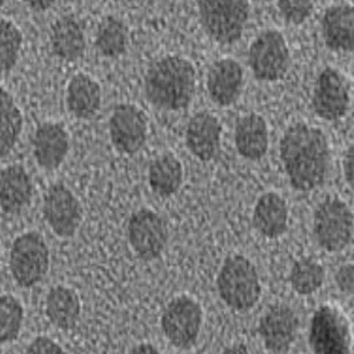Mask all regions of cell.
Here are the masks:
<instances>
[{"label": "cell", "instance_id": "cell-6", "mask_svg": "<svg viewBox=\"0 0 354 354\" xmlns=\"http://www.w3.org/2000/svg\"><path fill=\"white\" fill-rule=\"evenodd\" d=\"M313 232L322 250L328 253L345 250L353 238V213L350 207L340 198H325L314 210Z\"/></svg>", "mask_w": 354, "mask_h": 354}, {"label": "cell", "instance_id": "cell-10", "mask_svg": "<svg viewBox=\"0 0 354 354\" xmlns=\"http://www.w3.org/2000/svg\"><path fill=\"white\" fill-rule=\"evenodd\" d=\"M128 241L137 258L153 261L161 257L168 242L165 220L148 208L131 214L127 225Z\"/></svg>", "mask_w": 354, "mask_h": 354}, {"label": "cell", "instance_id": "cell-17", "mask_svg": "<svg viewBox=\"0 0 354 354\" xmlns=\"http://www.w3.org/2000/svg\"><path fill=\"white\" fill-rule=\"evenodd\" d=\"M33 156L45 170H56L64 162L70 149V136L64 124L44 122L38 125L32 140Z\"/></svg>", "mask_w": 354, "mask_h": 354}, {"label": "cell", "instance_id": "cell-2", "mask_svg": "<svg viewBox=\"0 0 354 354\" xmlns=\"http://www.w3.org/2000/svg\"><path fill=\"white\" fill-rule=\"evenodd\" d=\"M195 88L196 70L183 57H163L153 62L145 73V98L157 109H187L193 101Z\"/></svg>", "mask_w": 354, "mask_h": 354}, {"label": "cell", "instance_id": "cell-35", "mask_svg": "<svg viewBox=\"0 0 354 354\" xmlns=\"http://www.w3.org/2000/svg\"><path fill=\"white\" fill-rule=\"evenodd\" d=\"M129 353L158 354L160 353V351L157 350L156 347L151 345V344H148V342H142V344L135 345L131 350H129Z\"/></svg>", "mask_w": 354, "mask_h": 354}, {"label": "cell", "instance_id": "cell-31", "mask_svg": "<svg viewBox=\"0 0 354 354\" xmlns=\"http://www.w3.org/2000/svg\"><path fill=\"white\" fill-rule=\"evenodd\" d=\"M279 10L287 23L300 25L313 12L314 3L310 0H279Z\"/></svg>", "mask_w": 354, "mask_h": 354}, {"label": "cell", "instance_id": "cell-13", "mask_svg": "<svg viewBox=\"0 0 354 354\" xmlns=\"http://www.w3.org/2000/svg\"><path fill=\"white\" fill-rule=\"evenodd\" d=\"M312 106L314 113L325 121H338L350 106V93L345 78L332 68L319 73L314 85Z\"/></svg>", "mask_w": 354, "mask_h": 354}, {"label": "cell", "instance_id": "cell-14", "mask_svg": "<svg viewBox=\"0 0 354 354\" xmlns=\"http://www.w3.org/2000/svg\"><path fill=\"white\" fill-rule=\"evenodd\" d=\"M299 319L290 306L277 304L267 310L259 322V334L267 350L286 353L298 333Z\"/></svg>", "mask_w": 354, "mask_h": 354}, {"label": "cell", "instance_id": "cell-7", "mask_svg": "<svg viewBox=\"0 0 354 354\" xmlns=\"http://www.w3.org/2000/svg\"><path fill=\"white\" fill-rule=\"evenodd\" d=\"M308 344L317 354L352 353V330L345 313L330 304L319 307L310 320Z\"/></svg>", "mask_w": 354, "mask_h": 354}, {"label": "cell", "instance_id": "cell-23", "mask_svg": "<svg viewBox=\"0 0 354 354\" xmlns=\"http://www.w3.org/2000/svg\"><path fill=\"white\" fill-rule=\"evenodd\" d=\"M50 45L53 55L63 61L75 62L84 56L86 48L84 30L73 16L57 19L50 30Z\"/></svg>", "mask_w": 354, "mask_h": 354}, {"label": "cell", "instance_id": "cell-28", "mask_svg": "<svg viewBox=\"0 0 354 354\" xmlns=\"http://www.w3.org/2000/svg\"><path fill=\"white\" fill-rule=\"evenodd\" d=\"M325 281V270L312 259H300L290 268V286L300 295H310L322 288Z\"/></svg>", "mask_w": 354, "mask_h": 354}, {"label": "cell", "instance_id": "cell-4", "mask_svg": "<svg viewBox=\"0 0 354 354\" xmlns=\"http://www.w3.org/2000/svg\"><path fill=\"white\" fill-rule=\"evenodd\" d=\"M198 6L202 26L213 41L230 45L241 39L250 13L247 0H200Z\"/></svg>", "mask_w": 354, "mask_h": 354}, {"label": "cell", "instance_id": "cell-25", "mask_svg": "<svg viewBox=\"0 0 354 354\" xmlns=\"http://www.w3.org/2000/svg\"><path fill=\"white\" fill-rule=\"evenodd\" d=\"M148 182L150 189L162 198L176 194L183 183V165L174 153H162L149 165Z\"/></svg>", "mask_w": 354, "mask_h": 354}, {"label": "cell", "instance_id": "cell-24", "mask_svg": "<svg viewBox=\"0 0 354 354\" xmlns=\"http://www.w3.org/2000/svg\"><path fill=\"white\" fill-rule=\"evenodd\" d=\"M82 302L73 288L53 287L45 300V314L53 326L62 330H73L80 322Z\"/></svg>", "mask_w": 354, "mask_h": 354}, {"label": "cell", "instance_id": "cell-11", "mask_svg": "<svg viewBox=\"0 0 354 354\" xmlns=\"http://www.w3.org/2000/svg\"><path fill=\"white\" fill-rule=\"evenodd\" d=\"M43 216L58 238L70 239L81 227L83 207L66 185L55 183L44 195Z\"/></svg>", "mask_w": 354, "mask_h": 354}, {"label": "cell", "instance_id": "cell-22", "mask_svg": "<svg viewBox=\"0 0 354 354\" xmlns=\"http://www.w3.org/2000/svg\"><path fill=\"white\" fill-rule=\"evenodd\" d=\"M65 101L73 116L84 121L93 120L101 109V85L86 73H76L68 83Z\"/></svg>", "mask_w": 354, "mask_h": 354}, {"label": "cell", "instance_id": "cell-34", "mask_svg": "<svg viewBox=\"0 0 354 354\" xmlns=\"http://www.w3.org/2000/svg\"><path fill=\"white\" fill-rule=\"evenodd\" d=\"M354 147L351 145L347 149L346 155H345V160H344V175H345V180H346L347 185H350L351 188H353L354 185Z\"/></svg>", "mask_w": 354, "mask_h": 354}, {"label": "cell", "instance_id": "cell-29", "mask_svg": "<svg viewBox=\"0 0 354 354\" xmlns=\"http://www.w3.org/2000/svg\"><path fill=\"white\" fill-rule=\"evenodd\" d=\"M24 322V308L11 294L0 297V342H15L19 337Z\"/></svg>", "mask_w": 354, "mask_h": 354}, {"label": "cell", "instance_id": "cell-18", "mask_svg": "<svg viewBox=\"0 0 354 354\" xmlns=\"http://www.w3.org/2000/svg\"><path fill=\"white\" fill-rule=\"evenodd\" d=\"M33 195L32 178L21 165H8L0 173V205L4 214L21 213Z\"/></svg>", "mask_w": 354, "mask_h": 354}, {"label": "cell", "instance_id": "cell-21", "mask_svg": "<svg viewBox=\"0 0 354 354\" xmlns=\"http://www.w3.org/2000/svg\"><path fill=\"white\" fill-rule=\"evenodd\" d=\"M235 148L248 161H259L268 150V127L258 113H248L239 118L234 129Z\"/></svg>", "mask_w": 354, "mask_h": 354}, {"label": "cell", "instance_id": "cell-16", "mask_svg": "<svg viewBox=\"0 0 354 354\" xmlns=\"http://www.w3.org/2000/svg\"><path fill=\"white\" fill-rule=\"evenodd\" d=\"M243 68L232 58L214 62L207 75V91L214 104L221 108L238 101L243 88Z\"/></svg>", "mask_w": 354, "mask_h": 354}, {"label": "cell", "instance_id": "cell-30", "mask_svg": "<svg viewBox=\"0 0 354 354\" xmlns=\"http://www.w3.org/2000/svg\"><path fill=\"white\" fill-rule=\"evenodd\" d=\"M23 33L17 25L8 19H0V71L3 75L10 73L19 58Z\"/></svg>", "mask_w": 354, "mask_h": 354}, {"label": "cell", "instance_id": "cell-20", "mask_svg": "<svg viewBox=\"0 0 354 354\" xmlns=\"http://www.w3.org/2000/svg\"><path fill=\"white\" fill-rule=\"evenodd\" d=\"M254 228L267 239H278L288 230V205L274 192L262 194L254 207Z\"/></svg>", "mask_w": 354, "mask_h": 354}, {"label": "cell", "instance_id": "cell-3", "mask_svg": "<svg viewBox=\"0 0 354 354\" xmlns=\"http://www.w3.org/2000/svg\"><path fill=\"white\" fill-rule=\"evenodd\" d=\"M216 288L222 301L238 313L252 310L261 298L258 270L250 259L240 254L230 255L223 261L216 278Z\"/></svg>", "mask_w": 354, "mask_h": 354}, {"label": "cell", "instance_id": "cell-26", "mask_svg": "<svg viewBox=\"0 0 354 354\" xmlns=\"http://www.w3.org/2000/svg\"><path fill=\"white\" fill-rule=\"evenodd\" d=\"M23 130V115L12 95L0 88V156H8Z\"/></svg>", "mask_w": 354, "mask_h": 354}, {"label": "cell", "instance_id": "cell-12", "mask_svg": "<svg viewBox=\"0 0 354 354\" xmlns=\"http://www.w3.org/2000/svg\"><path fill=\"white\" fill-rule=\"evenodd\" d=\"M110 138L120 153L135 155L145 147L148 120L143 110L129 103L117 104L109 120Z\"/></svg>", "mask_w": 354, "mask_h": 354}, {"label": "cell", "instance_id": "cell-27", "mask_svg": "<svg viewBox=\"0 0 354 354\" xmlns=\"http://www.w3.org/2000/svg\"><path fill=\"white\" fill-rule=\"evenodd\" d=\"M95 48L105 58H118L127 53L128 28L116 17H105L98 26Z\"/></svg>", "mask_w": 354, "mask_h": 354}, {"label": "cell", "instance_id": "cell-5", "mask_svg": "<svg viewBox=\"0 0 354 354\" xmlns=\"http://www.w3.org/2000/svg\"><path fill=\"white\" fill-rule=\"evenodd\" d=\"M50 270V250L39 232L30 230L13 241L10 270L21 288H31L44 280Z\"/></svg>", "mask_w": 354, "mask_h": 354}, {"label": "cell", "instance_id": "cell-15", "mask_svg": "<svg viewBox=\"0 0 354 354\" xmlns=\"http://www.w3.org/2000/svg\"><path fill=\"white\" fill-rule=\"evenodd\" d=\"M222 124L218 117L208 111L192 116L185 129V145L202 162L213 161L221 148Z\"/></svg>", "mask_w": 354, "mask_h": 354}, {"label": "cell", "instance_id": "cell-36", "mask_svg": "<svg viewBox=\"0 0 354 354\" xmlns=\"http://www.w3.org/2000/svg\"><path fill=\"white\" fill-rule=\"evenodd\" d=\"M28 4L35 6L33 8H36V10H46L50 6L55 5V1H30Z\"/></svg>", "mask_w": 354, "mask_h": 354}, {"label": "cell", "instance_id": "cell-33", "mask_svg": "<svg viewBox=\"0 0 354 354\" xmlns=\"http://www.w3.org/2000/svg\"><path fill=\"white\" fill-rule=\"evenodd\" d=\"M335 283L340 292L347 295H352L354 290V266L346 263L339 268L335 274Z\"/></svg>", "mask_w": 354, "mask_h": 354}, {"label": "cell", "instance_id": "cell-32", "mask_svg": "<svg viewBox=\"0 0 354 354\" xmlns=\"http://www.w3.org/2000/svg\"><path fill=\"white\" fill-rule=\"evenodd\" d=\"M25 352L28 354H63L64 350L48 337H37L30 342Z\"/></svg>", "mask_w": 354, "mask_h": 354}, {"label": "cell", "instance_id": "cell-9", "mask_svg": "<svg viewBox=\"0 0 354 354\" xmlns=\"http://www.w3.org/2000/svg\"><path fill=\"white\" fill-rule=\"evenodd\" d=\"M248 64L258 81L278 82L285 78L290 55L285 37L277 30L260 33L250 44Z\"/></svg>", "mask_w": 354, "mask_h": 354}, {"label": "cell", "instance_id": "cell-8", "mask_svg": "<svg viewBox=\"0 0 354 354\" xmlns=\"http://www.w3.org/2000/svg\"><path fill=\"white\" fill-rule=\"evenodd\" d=\"M203 322V310L195 299L180 295L170 300L161 317V327L168 342L188 350L198 342Z\"/></svg>", "mask_w": 354, "mask_h": 354}, {"label": "cell", "instance_id": "cell-1", "mask_svg": "<svg viewBox=\"0 0 354 354\" xmlns=\"http://www.w3.org/2000/svg\"><path fill=\"white\" fill-rule=\"evenodd\" d=\"M279 153L294 189L306 193L326 182L330 151L322 129L305 123L290 125L280 140Z\"/></svg>", "mask_w": 354, "mask_h": 354}, {"label": "cell", "instance_id": "cell-19", "mask_svg": "<svg viewBox=\"0 0 354 354\" xmlns=\"http://www.w3.org/2000/svg\"><path fill=\"white\" fill-rule=\"evenodd\" d=\"M322 32L325 44L332 51L353 53V8L340 4L327 8L322 18Z\"/></svg>", "mask_w": 354, "mask_h": 354}]
</instances>
